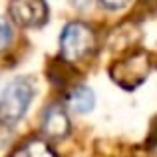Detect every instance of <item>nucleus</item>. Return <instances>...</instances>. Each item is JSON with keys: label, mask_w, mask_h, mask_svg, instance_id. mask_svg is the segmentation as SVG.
<instances>
[{"label": "nucleus", "mask_w": 157, "mask_h": 157, "mask_svg": "<svg viewBox=\"0 0 157 157\" xmlns=\"http://www.w3.org/2000/svg\"><path fill=\"white\" fill-rule=\"evenodd\" d=\"M151 72V58L147 52L143 50H135L129 52L125 58L117 60L113 66L109 68V78L125 90H133L137 86H141L147 80Z\"/></svg>", "instance_id": "nucleus-3"}, {"label": "nucleus", "mask_w": 157, "mask_h": 157, "mask_svg": "<svg viewBox=\"0 0 157 157\" xmlns=\"http://www.w3.org/2000/svg\"><path fill=\"white\" fill-rule=\"evenodd\" d=\"M151 147H153V155L157 157V141H155V143H151Z\"/></svg>", "instance_id": "nucleus-10"}, {"label": "nucleus", "mask_w": 157, "mask_h": 157, "mask_svg": "<svg viewBox=\"0 0 157 157\" xmlns=\"http://www.w3.org/2000/svg\"><path fill=\"white\" fill-rule=\"evenodd\" d=\"M96 34L84 22H70L60 34V54L64 62L78 64L96 52Z\"/></svg>", "instance_id": "nucleus-2"}, {"label": "nucleus", "mask_w": 157, "mask_h": 157, "mask_svg": "<svg viewBox=\"0 0 157 157\" xmlns=\"http://www.w3.org/2000/svg\"><path fill=\"white\" fill-rule=\"evenodd\" d=\"M66 104L76 113H90L96 107V94L88 86H76L66 96Z\"/></svg>", "instance_id": "nucleus-6"}, {"label": "nucleus", "mask_w": 157, "mask_h": 157, "mask_svg": "<svg viewBox=\"0 0 157 157\" xmlns=\"http://www.w3.org/2000/svg\"><path fill=\"white\" fill-rule=\"evenodd\" d=\"M12 42V28L6 18H0V52Z\"/></svg>", "instance_id": "nucleus-8"}, {"label": "nucleus", "mask_w": 157, "mask_h": 157, "mask_svg": "<svg viewBox=\"0 0 157 157\" xmlns=\"http://www.w3.org/2000/svg\"><path fill=\"white\" fill-rule=\"evenodd\" d=\"M12 157H56V153L44 139H28L12 153Z\"/></svg>", "instance_id": "nucleus-7"}, {"label": "nucleus", "mask_w": 157, "mask_h": 157, "mask_svg": "<svg viewBox=\"0 0 157 157\" xmlns=\"http://www.w3.org/2000/svg\"><path fill=\"white\" fill-rule=\"evenodd\" d=\"M42 131L50 139H62L70 133V117L62 104H52L44 109Z\"/></svg>", "instance_id": "nucleus-5"}, {"label": "nucleus", "mask_w": 157, "mask_h": 157, "mask_svg": "<svg viewBox=\"0 0 157 157\" xmlns=\"http://www.w3.org/2000/svg\"><path fill=\"white\" fill-rule=\"evenodd\" d=\"M129 2V0H100V4L107 10H119V8H123L125 4Z\"/></svg>", "instance_id": "nucleus-9"}, {"label": "nucleus", "mask_w": 157, "mask_h": 157, "mask_svg": "<svg viewBox=\"0 0 157 157\" xmlns=\"http://www.w3.org/2000/svg\"><path fill=\"white\" fill-rule=\"evenodd\" d=\"M10 16L18 26L36 28L48 20V6L44 0H10Z\"/></svg>", "instance_id": "nucleus-4"}, {"label": "nucleus", "mask_w": 157, "mask_h": 157, "mask_svg": "<svg viewBox=\"0 0 157 157\" xmlns=\"http://www.w3.org/2000/svg\"><path fill=\"white\" fill-rule=\"evenodd\" d=\"M34 82L30 78H16L0 94V123L12 125L20 121L34 100Z\"/></svg>", "instance_id": "nucleus-1"}]
</instances>
